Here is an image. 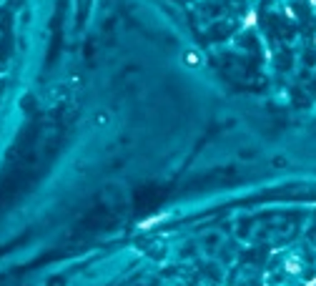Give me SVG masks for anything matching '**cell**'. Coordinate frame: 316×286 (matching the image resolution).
I'll list each match as a JSON object with an SVG mask.
<instances>
[{"label": "cell", "mask_w": 316, "mask_h": 286, "mask_svg": "<svg viewBox=\"0 0 316 286\" xmlns=\"http://www.w3.org/2000/svg\"><path fill=\"white\" fill-rule=\"evenodd\" d=\"M184 60H186V66H191V68L201 66V58H198L196 53H186V56H184Z\"/></svg>", "instance_id": "6da1fadb"}]
</instances>
